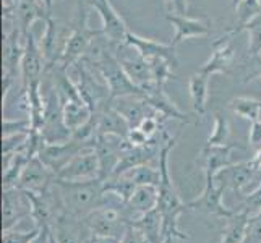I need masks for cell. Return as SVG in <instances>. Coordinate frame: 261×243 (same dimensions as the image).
<instances>
[{
	"label": "cell",
	"mask_w": 261,
	"mask_h": 243,
	"mask_svg": "<svg viewBox=\"0 0 261 243\" xmlns=\"http://www.w3.org/2000/svg\"><path fill=\"white\" fill-rule=\"evenodd\" d=\"M178 134L175 137H170L167 131L163 133V146H161L159 152V160L158 166L161 169V183L158 186L159 190V198H158V206L156 208L163 214V221H164V238L166 237H174L178 240H188L190 235L187 232H182L178 227V219L182 215L188 206L180 200V196L177 195L172 178L169 174V154L170 151L174 149L177 145Z\"/></svg>",
	"instance_id": "obj_1"
},
{
	"label": "cell",
	"mask_w": 261,
	"mask_h": 243,
	"mask_svg": "<svg viewBox=\"0 0 261 243\" xmlns=\"http://www.w3.org/2000/svg\"><path fill=\"white\" fill-rule=\"evenodd\" d=\"M54 185L57 188L64 211L76 214L80 218H85V215L106 203L102 178L70 182V180H62L56 177Z\"/></svg>",
	"instance_id": "obj_2"
},
{
	"label": "cell",
	"mask_w": 261,
	"mask_h": 243,
	"mask_svg": "<svg viewBox=\"0 0 261 243\" xmlns=\"http://www.w3.org/2000/svg\"><path fill=\"white\" fill-rule=\"evenodd\" d=\"M85 221L93 233L104 237L122 238L128 226L135 221V218L130 212L127 203L122 201L120 198L115 203H109L106 195V203L91 211L88 215H85Z\"/></svg>",
	"instance_id": "obj_3"
},
{
	"label": "cell",
	"mask_w": 261,
	"mask_h": 243,
	"mask_svg": "<svg viewBox=\"0 0 261 243\" xmlns=\"http://www.w3.org/2000/svg\"><path fill=\"white\" fill-rule=\"evenodd\" d=\"M102 36H104L102 30H91L88 26V15L85 12V8L82 7V2H80V20L68 36L64 56H62L59 65L68 70V67L75 65L78 60H82L86 56L88 49L91 47V44L96 39L102 38Z\"/></svg>",
	"instance_id": "obj_4"
},
{
	"label": "cell",
	"mask_w": 261,
	"mask_h": 243,
	"mask_svg": "<svg viewBox=\"0 0 261 243\" xmlns=\"http://www.w3.org/2000/svg\"><path fill=\"white\" fill-rule=\"evenodd\" d=\"M56 177L62 180H70V182H83V180L101 178V164H99V157L94 148H88L83 149L82 152H78L75 157H71L59 170Z\"/></svg>",
	"instance_id": "obj_5"
},
{
	"label": "cell",
	"mask_w": 261,
	"mask_h": 243,
	"mask_svg": "<svg viewBox=\"0 0 261 243\" xmlns=\"http://www.w3.org/2000/svg\"><path fill=\"white\" fill-rule=\"evenodd\" d=\"M33 214V204L28 193L21 188L4 190L2 195V230L15 229L18 222L30 219Z\"/></svg>",
	"instance_id": "obj_6"
},
{
	"label": "cell",
	"mask_w": 261,
	"mask_h": 243,
	"mask_svg": "<svg viewBox=\"0 0 261 243\" xmlns=\"http://www.w3.org/2000/svg\"><path fill=\"white\" fill-rule=\"evenodd\" d=\"M44 73H46V59H44L41 46L36 42L33 33L30 31L24 36V52L20 64L23 91L36 81H41Z\"/></svg>",
	"instance_id": "obj_7"
},
{
	"label": "cell",
	"mask_w": 261,
	"mask_h": 243,
	"mask_svg": "<svg viewBox=\"0 0 261 243\" xmlns=\"http://www.w3.org/2000/svg\"><path fill=\"white\" fill-rule=\"evenodd\" d=\"M88 148H94V146L88 145V143H82L75 138H70L68 141H64V143H46L44 141L39 152H38V156L44 164L57 175L59 170L64 167L71 157H75L78 152H82L83 149H88Z\"/></svg>",
	"instance_id": "obj_8"
},
{
	"label": "cell",
	"mask_w": 261,
	"mask_h": 243,
	"mask_svg": "<svg viewBox=\"0 0 261 243\" xmlns=\"http://www.w3.org/2000/svg\"><path fill=\"white\" fill-rule=\"evenodd\" d=\"M50 232L57 243H85L93 233L85 218L65 211L59 214L57 219L52 222Z\"/></svg>",
	"instance_id": "obj_9"
},
{
	"label": "cell",
	"mask_w": 261,
	"mask_h": 243,
	"mask_svg": "<svg viewBox=\"0 0 261 243\" xmlns=\"http://www.w3.org/2000/svg\"><path fill=\"white\" fill-rule=\"evenodd\" d=\"M89 4L97 12V15L101 16V30L104 33V38L112 44H117V46L125 44V39H127V34L130 30L127 23L123 21V18L120 16V13H117V10L111 5L109 0H91Z\"/></svg>",
	"instance_id": "obj_10"
},
{
	"label": "cell",
	"mask_w": 261,
	"mask_h": 243,
	"mask_svg": "<svg viewBox=\"0 0 261 243\" xmlns=\"http://www.w3.org/2000/svg\"><path fill=\"white\" fill-rule=\"evenodd\" d=\"M222 195L224 190L216 185L214 177H204V190L203 193L196 198V200L187 203L188 209H195V211H201L210 215H216V218H221L226 221L227 218L233 214V209H229L224 206L222 203Z\"/></svg>",
	"instance_id": "obj_11"
},
{
	"label": "cell",
	"mask_w": 261,
	"mask_h": 243,
	"mask_svg": "<svg viewBox=\"0 0 261 243\" xmlns=\"http://www.w3.org/2000/svg\"><path fill=\"white\" fill-rule=\"evenodd\" d=\"M258 167L255 166L253 160H245V162H237V164H230L227 167H224L214 175L216 185L222 188L224 192L230 190L233 193L240 195V192L244 190V186H247L253 177L258 172Z\"/></svg>",
	"instance_id": "obj_12"
},
{
	"label": "cell",
	"mask_w": 261,
	"mask_h": 243,
	"mask_svg": "<svg viewBox=\"0 0 261 243\" xmlns=\"http://www.w3.org/2000/svg\"><path fill=\"white\" fill-rule=\"evenodd\" d=\"M125 46L135 49L140 53V56H143L148 60L164 59L174 68L178 65L177 53H175V46H172V44H163V42H159L156 39L141 38V36L128 31L127 39H125Z\"/></svg>",
	"instance_id": "obj_13"
},
{
	"label": "cell",
	"mask_w": 261,
	"mask_h": 243,
	"mask_svg": "<svg viewBox=\"0 0 261 243\" xmlns=\"http://www.w3.org/2000/svg\"><path fill=\"white\" fill-rule=\"evenodd\" d=\"M54 180H56V174L44 164L39 156H34L26 164L18 182V188L33 193H42L54 183Z\"/></svg>",
	"instance_id": "obj_14"
},
{
	"label": "cell",
	"mask_w": 261,
	"mask_h": 243,
	"mask_svg": "<svg viewBox=\"0 0 261 243\" xmlns=\"http://www.w3.org/2000/svg\"><path fill=\"white\" fill-rule=\"evenodd\" d=\"M50 16V8L42 0H15L13 21L15 26L21 31L23 38L31 31L34 21L44 20Z\"/></svg>",
	"instance_id": "obj_15"
},
{
	"label": "cell",
	"mask_w": 261,
	"mask_h": 243,
	"mask_svg": "<svg viewBox=\"0 0 261 243\" xmlns=\"http://www.w3.org/2000/svg\"><path fill=\"white\" fill-rule=\"evenodd\" d=\"M112 107L128 122L130 128H137L138 125L149 115H156V111L148 104L143 96H122L111 101Z\"/></svg>",
	"instance_id": "obj_16"
},
{
	"label": "cell",
	"mask_w": 261,
	"mask_h": 243,
	"mask_svg": "<svg viewBox=\"0 0 261 243\" xmlns=\"http://www.w3.org/2000/svg\"><path fill=\"white\" fill-rule=\"evenodd\" d=\"M232 38L229 33H226L218 41L213 42V53L211 57L206 60V64L200 68V71L206 75H214V73H229L232 62L236 59V52L232 47Z\"/></svg>",
	"instance_id": "obj_17"
},
{
	"label": "cell",
	"mask_w": 261,
	"mask_h": 243,
	"mask_svg": "<svg viewBox=\"0 0 261 243\" xmlns=\"http://www.w3.org/2000/svg\"><path fill=\"white\" fill-rule=\"evenodd\" d=\"M166 18L175 30L174 39L170 42L172 46H177V44H180L185 39L203 38V36L211 34L210 21H201L196 20V18H188L187 15H174V13H167Z\"/></svg>",
	"instance_id": "obj_18"
},
{
	"label": "cell",
	"mask_w": 261,
	"mask_h": 243,
	"mask_svg": "<svg viewBox=\"0 0 261 243\" xmlns=\"http://www.w3.org/2000/svg\"><path fill=\"white\" fill-rule=\"evenodd\" d=\"M120 62V65L123 67L125 73L128 75V78L133 81L138 88L148 91L149 88L154 86V78H152V68L151 62L145 59L143 56L135 50L132 56H120L117 57Z\"/></svg>",
	"instance_id": "obj_19"
},
{
	"label": "cell",
	"mask_w": 261,
	"mask_h": 243,
	"mask_svg": "<svg viewBox=\"0 0 261 243\" xmlns=\"http://www.w3.org/2000/svg\"><path fill=\"white\" fill-rule=\"evenodd\" d=\"M145 99L148 101V104L156 111V114L161 117L163 120L166 119H175L180 122H185V123H190V115L184 114L182 111L178 109L177 104L170 99L163 86H152L146 91Z\"/></svg>",
	"instance_id": "obj_20"
},
{
	"label": "cell",
	"mask_w": 261,
	"mask_h": 243,
	"mask_svg": "<svg viewBox=\"0 0 261 243\" xmlns=\"http://www.w3.org/2000/svg\"><path fill=\"white\" fill-rule=\"evenodd\" d=\"M240 149L239 145H221V146H208L201 151L200 160H203L204 177H214L216 174L232 164V151Z\"/></svg>",
	"instance_id": "obj_21"
},
{
	"label": "cell",
	"mask_w": 261,
	"mask_h": 243,
	"mask_svg": "<svg viewBox=\"0 0 261 243\" xmlns=\"http://www.w3.org/2000/svg\"><path fill=\"white\" fill-rule=\"evenodd\" d=\"M62 115H64L67 128L73 133L75 130L82 128L85 123L91 120L93 109L83 97L67 99V101H62Z\"/></svg>",
	"instance_id": "obj_22"
},
{
	"label": "cell",
	"mask_w": 261,
	"mask_h": 243,
	"mask_svg": "<svg viewBox=\"0 0 261 243\" xmlns=\"http://www.w3.org/2000/svg\"><path fill=\"white\" fill-rule=\"evenodd\" d=\"M132 226L140 230L149 243H163L164 240V221L158 208L141 214L132 222Z\"/></svg>",
	"instance_id": "obj_23"
},
{
	"label": "cell",
	"mask_w": 261,
	"mask_h": 243,
	"mask_svg": "<svg viewBox=\"0 0 261 243\" xmlns=\"http://www.w3.org/2000/svg\"><path fill=\"white\" fill-rule=\"evenodd\" d=\"M158 198H159V190L158 186L152 185H138L135 188L132 198L127 201V206L133 218L137 219L141 214H145L151 209H154L158 206Z\"/></svg>",
	"instance_id": "obj_24"
},
{
	"label": "cell",
	"mask_w": 261,
	"mask_h": 243,
	"mask_svg": "<svg viewBox=\"0 0 261 243\" xmlns=\"http://www.w3.org/2000/svg\"><path fill=\"white\" fill-rule=\"evenodd\" d=\"M210 75L203 73L198 70L196 73L190 76L188 81V89H190L193 112L198 117H203L206 114V104H208V89H210Z\"/></svg>",
	"instance_id": "obj_25"
},
{
	"label": "cell",
	"mask_w": 261,
	"mask_h": 243,
	"mask_svg": "<svg viewBox=\"0 0 261 243\" xmlns=\"http://www.w3.org/2000/svg\"><path fill=\"white\" fill-rule=\"evenodd\" d=\"M250 215L244 211H233L230 218L226 219V227L222 232L221 243H244L247 224Z\"/></svg>",
	"instance_id": "obj_26"
},
{
	"label": "cell",
	"mask_w": 261,
	"mask_h": 243,
	"mask_svg": "<svg viewBox=\"0 0 261 243\" xmlns=\"http://www.w3.org/2000/svg\"><path fill=\"white\" fill-rule=\"evenodd\" d=\"M233 8H236V15H237V24L236 28L227 31L230 36L242 33L247 28L248 23H251L255 18L261 15V0H240L239 5Z\"/></svg>",
	"instance_id": "obj_27"
},
{
	"label": "cell",
	"mask_w": 261,
	"mask_h": 243,
	"mask_svg": "<svg viewBox=\"0 0 261 243\" xmlns=\"http://www.w3.org/2000/svg\"><path fill=\"white\" fill-rule=\"evenodd\" d=\"M135 188H137V183H135L133 180H130L127 175H117V177H109L104 180V193L119 196L125 203L132 198Z\"/></svg>",
	"instance_id": "obj_28"
},
{
	"label": "cell",
	"mask_w": 261,
	"mask_h": 243,
	"mask_svg": "<svg viewBox=\"0 0 261 243\" xmlns=\"http://www.w3.org/2000/svg\"><path fill=\"white\" fill-rule=\"evenodd\" d=\"M230 109L240 115L242 119H247L250 122H255L259 119V112H261V101L253 97H245L240 96L230 101Z\"/></svg>",
	"instance_id": "obj_29"
},
{
	"label": "cell",
	"mask_w": 261,
	"mask_h": 243,
	"mask_svg": "<svg viewBox=\"0 0 261 243\" xmlns=\"http://www.w3.org/2000/svg\"><path fill=\"white\" fill-rule=\"evenodd\" d=\"M122 175H127L130 180H133L135 183L138 185H152V186H159L161 183V169L152 167L151 164L145 166H138L135 169H130L128 172H125Z\"/></svg>",
	"instance_id": "obj_30"
},
{
	"label": "cell",
	"mask_w": 261,
	"mask_h": 243,
	"mask_svg": "<svg viewBox=\"0 0 261 243\" xmlns=\"http://www.w3.org/2000/svg\"><path fill=\"white\" fill-rule=\"evenodd\" d=\"M229 137H230V123L227 120V117L219 112H214V127L208 138V146L227 145Z\"/></svg>",
	"instance_id": "obj_31"
},
{
	"label": "cell",
	"mask_w": 261,
	"mask_h": 243,
	"mask_svg": "<svg viewBox=\"0 0 261 243\" xmlns=\"http://www.w3.org/2000/svg\"><path fill=\"white\" fill-rule=\"evenodd\" d=\"M245 31L248 33V56L256 59L261 56V15L247 24Z\"/></svg>",
	"instance_id": "obj_32"
},
{
	"label": "cell",
	"mask_w": 261,
	"mask_h": 243,
	"mask_svg": "<svg viewBox=\"0 0 261 243\" xmlns=\"http://www.w3.org/2000/svg\"><path fill=\"white\" fill-rule=\"evenodd\" d=\"M233 211H244L250 215V218L261 211V182L253 192L244 196V200L236 206Z\"/></svg>",
	"instance_id": "obj_33"
},
{
	"label": "cell",
	"mask_w": 261,
	"mask_h": 243,
	"mask_svg": "<svg viewBox=\"0 0 261 243\" xmlns=\"http://www.w3.org/2000/svg\"><path fill=\"white\" fill-rule=\"evenodd\" d=\"M39 227H34L33 230H4L2 233V243H31L33 238L38 235Z\"/></svg>",
	"instance_id": "obj_34"
},
{
	"label": "cell",
	"mask_w": 261,
	"mask_h": 243,
	"mask_svg": "<svg viewBox=\"0 0 261 243\" xmlns=\"http://www.w3.org/2000/svg\"><path fill=\"white\" fill-rule=\"evenodd\" d=\"M244 243H261V211L248 219Z\"/></svg>",
	"instance_id": "obj_35"
},
{
	"label": "cell",
	"mask_w": 261,
	"mask_h": 243,
	"mask_svg": "<svg viewBox=\"0 0 261 243\" xmlns=\"http://www.w3.org/2000/svg\"><path fill=\"white\" fill-rule=\"evenodd\" d=\"M30 130H31L30 119L28 120H10V119L4 120V137H10V134L30 131Z\"/></svg>",
	"instance_id": "obj_36"
},
{
	"label": "cell",
	"mask_w": 261,
	"mask_h": 243,
	"mask_svg": "<svg viewBox=\"0 0 261 243\" xmlns=\"http://www.w3.org/2000/svg\"><path fill=\"white\" fill-rule=\"evenodd\" d=\"M120 243H149L140 230L135 229L132 224L128 226L127 232L123 233V237L120 238Z\"/></svg>",
	"instance_id": "obj_37"
},
{
	"label": "cell",
	"mask_w": 261,
	"mask_h": 243,
	"mask_svg": "<svg viewBox=\"0 0 261 243\" xmlns=\"http://www.w3.org/2000/svg\"><path fill=\"white\" fill-rule=\"evenodd\" d=\"M248 143L250 146L253 148H261V120H255L251 122V127H250V133H248Z\"/></svg>",
	"instance_id": "obj_38"
},
{
	"label": "cell",
	"mask_w": 261,
	"mask_h": 243,
	"mask_svg": "<svg viewBox=\"0 0 261 243\" xmlns=\"http://www.w3.org/2000/svg\"><path fill=\"white\" fill-rule=\"evenodd\" d=\"M166 4H167V13L187 15L188 0H166Z\"/></svg>",
	"instance_id": "obj_39"
},
{
	"label": "cell",
	"mask_w": 261,
	"mask_h": 243,
	"mask_svg": "<svg viewBox=\"0 0 261 243\" xmlns=\"http://www.w3.org/2000/svg\"><path fill=\"white\" fill-rule=\"evenodd\" d=\"M31 243H50V226H44L39 229L38 235L33 238Z\"/></svg>",
	"instance_id": "obj_40"
},
{
	"label": "cell",
	"mask_w": 261,
	"mask_h": 243,
	"mask_svg": "<svg viewBox=\"0 0 261 243\" xmlns=\"http://www.w3.org/2000/svg\"><path fill=\"white\" fill-rule=\"evenodd\" d=\"M85 243H120V238H114V237H104V235H97V233H91Z\"/></svg>",
	"instance_id": "obj_41"
},
{
	"label": "cell",
	"mask_w": 261,
	"mask_h": 243,
	"mask_svg": "<svg viewBox=\"0 0 261 243\" xmlns=\"http://www.w3.org/2000/svg\"><path fill=\"white\" fill-rule=\"evenodd\" d=\"M251 160H253L255 162V166L258 167V169H261V148L256 151V154H255V157L253 159H251Z\"/></svg>",
	"instance_id": "obj_42"
},
{
	"label": "cell",
	"mask_w": 261,
	"mask_h": 243,
	"mask_svg": "<svg viewBox=\"0 0 261 243\" xmlns=\"http://www.w3.org/2000/svg\"><path fill=\"white\" fill-rule=\"evenodd\" d=\"M174 241H175L174 237H166V238L163 240V243H174Z\"/></svg>",
	"instance_id": "obj_43"
},
{
	"label": "cell",
	"mask_w": 261,
	"mask_h": 243,
	"mask_svg": "<svg viewBox=\"0 0 261 243\" xmlns=\"http://www.w3.org/2000/svg\"><path fill=\"white\" fill-rule=\"evenodd\" d=\"M42 2H44V4H46V5H47L49 8L52 7V0H42Z\"/></svg>",
	"instance_id": "obj_44"
},
{
	"label": "cell",
	"mask_w": 261,
	"mask_h": 243,
	"mask_svg": "<svg viewBox=\"0 0 261 243\" xmlns=\"http://www.w3.org/2000/svg\"><path fill=\"white\" fill-rule=\"evenodd\" d=\"M239 2H240V0H232V5H233V7H237Z\"/></svg>",
	"instance_id": "obj_45"
},
{
	"label": "cell",
	"mask_w": 261,
	"mask_h": 243,
	"mask_svg": "<svg viewBox=\"0 0 261 243\" xmlns=\"http://www.w3.org/2000/svg\"><path fill=\"white\" fill-rule=\"evenodd\" d=\"M50 243H57L56 238H54V235H52V232H50Z\"/></svg>",
	"instance_id": "obj_46"
}]
</instances>
